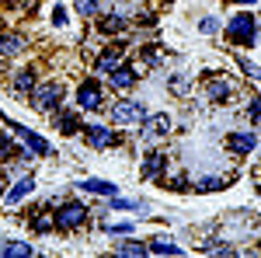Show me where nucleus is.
Returning <instances> with one entry per match:
<instances>
[{"mask_svg":"<svg viewBox=\"0 0 261 258\" xmlns=\"http://www.w3.org/2000/svg\"><path fill=\"white\" fill-rule=\"evenodd\" d=\"M226 39L233 42V45H254V39H258V18L247 14V11L233 14V18L226 21Z\"/></svg>","mask_w":261,"mask_h":258,"instance_id":"obj_1","label":"nucleus"},{"mask_svg":"<svg viewBox=\"0 0 261 258\" xmlns=\"http://www.w3.org/2000/svg\"><path fill=\"white\" fill-rule=\"evenodd\" d=\"M60 101H63V84H56V80H49V84H42V87L32 91V105L39 112H56Z\"/></svg>","mask_w":261,"mask_h":258,"instance_id":"obj_2","label":"nucleus"},{"mask_svg":"<svg viewBox=\"0 0 261 258\" xmlns=\"http://www.w3.org/2000/svg\"><path fill=\"white\" fill-rule=\"evenodd\" d=\"M53 217H56V227L60 230H77V227L87 223V209H84L81 202H63Z\"/></svg>","mask_w":261,"mask_h":258,"instance_id":"obj_3","label":"nucleus"},{"mask_svg":"<svg viewBox=\"0 0 261 258\" xmlns=\"http://www.w3.org/2000/svg\"><path fill=\"white\" fill-rule=\"evenodd\" d=\"M143 119H146V108H143V101H119V105H112V122H119V126L143 122Z\"/></svg>","mask_w":261,"mask_h":258,"instance_id":"obj_4","label":"nucleus"},{"mask_svg":"<svg viewBox=\"0 0 261 258\" xmlns=\"http://www.w3.org/2000/svg\"><path fill=\"white\" fill-rule=\"evenodd\" d=\"M84 136H87V143L94 147V150H108V147H115L119 143V133L115 129H108V126H84Z\"/></svg>","mask_w":261,"mask_h":258,"instance_id":"obj_5","label":"nucleus"},{"mask_svg":"<svg viewBox=\"0 0 261 258\" xmlns=\"http://www.w3.org/2000/svg\"><path fill=\"white\" fill-rule=\"evenodd\" d=\"M77 108H84V112H98L101 108V84L98 80H84L81 87H77Z\"/></svg>","mask_w":261,"mask_h":258,"instance_id":"obj_6","label":"nucleus"},{"mask_svg":"<svg viewBox=\"0 0 261 258\" xmlns=\"http://www.w3.org/2000/svg\"><path fill=\"white\" fill-rule=\"evenodd\" d=\"M4 122H7V126L18 133V139L24 143V147H28V150H32V154H39V157H45V154H49V143H45L39 133H32L28 126H18V122H11V119H4Z\"/></svg>","mask_w":261,"mask_h":258,"instance_id":"obj_7","label":"nucleus"},{"mask_svg":"<svg viewBox=\"0 0 261 258\" xmlns=\"http://www.w3.org/2000/svg\"><path fill=\"white\" fill-rule=\"evenodd\" d=\"M108 80H112V87H115V91H129V87L140 80V70H136V66H129V63H119V66L108 74Z\"/></svg>","mask_w":261,"mask_h":258,"instance_id":"obj_8","label":"nucleus"},{"mask_svg":"<svg viewBox=\"0 0 261 258\" xmlns=\"http://www.w3.org/2000/svg\"><path fill=\"white\" fill-rule=\"evenodd\" d=\"M171 133V119H167V112H161V115H146L143 119V136L146 139H161Z\"/></svg>","mask_w":261,"mask_h":258,"instance_id":"obj_9","label":"nucleus"},{"mask_svg":"<svg viewBox=\"0 0 261 258\" xmlns=\"http://www.w3.org/2000/svg\"><path fill=\"white\" fill-rule=\"evenodd\" d=\"M226 147H230L233 154H251V150L258 147V136H254V129H244V133H230V136H226Z\"/></svg>","mask_w":261,"mask_h":258,"instance_id":"obj_10","label":"nucleus"},{"mask_svg":"<svg viewBox=\"0 0 261 258\" xmlns=\"http://www.w3.org/2000/svg\"><path fill=\"white\" fill-rule=\"evenodd\" d=\"M122 53H125V45H119V42H115V45H108V49H105V53L98 56L94 70H98V74H112V70H115V66L122 63Z\"/></svg>","mask_w":261,"mask_h":258,"instance_id":"obj_11","label":"nucleus"},{"mask_svg":"<svg viewBox=\"0 0 261 258\" xmlns=\"http://www.w3.org/2000/svg\"><path fill=\"white\" fill-rule=\"evenodd\" d=\"M24 45H28L24 35H18V32H0V56H21Z\"/></svg>","mask_w":261,"mask_h":258,"instance_id":"obj_12","label":"nucleus"},{"mask_svg":"<svg viewBox=\"0 0 261 258\" xmlns=\"http://www.w3.org/2000/svg\"><path fill=\"white\" fill-rule=\"evenodd\" d=\"M164 171H167V154H161V150L146 154V160H143V178H161Z\"/></svg>","mask_w":261,"mask_h":258,"instance_id":"obj_13","label":"nucleus"},{"mask_svg":"<svg viewBox=\"0 0 261 258\" xmlns=\"http://www.w3.org/2000/svg\"><path fill=\"white\" fill-rule=\"evenodd\" d=\"M32 189H35V178H32V175H21V178L14 181V189L7 192V202H11V206H18V202H21L24 196H28Z\"/></svg>","mask_w":261,"mask_h":258,"instance_id":"obj_14","label":"nucleus"},{"mask_svg":"<svg viewBox=\"0 0 261 258\" xmlns=\"http://www.w3.org/2000/svg\"><path fill=\"white\" fill-rule=\"evenodd\" d=\"M84 192H94V196H115L119 192V185H112V181H101V178H84L81 181Z\"/></svg>","mask_w":261,"mask_h":258,"instance_id":"obj_15","label":"nucleus"},{"mask_svg":"<svg viewBox=\"0 0 261 258\" xmlns=\"http://www.w3.org/2000/svg\"><path fill=\"white\" fill-rule=\"evenodd\" d=\"M14 91H18V95L35 91V70H32V66H24V70H18V74H14Z\"/></svg>","mask_w":261,"mask_h":258,"instance_id":"obj_16","label":"nucleus"},{"mask_svg":"<svg viewBox=\"0 0 261 258\" xmlns=\"http://www.w3.org/2000/svg\"><path fill=\"white\" fill-rule=\"evenodd\" d=\"M205 95H209V101H226V98H230V84L220 80V77L205 80Z\"/></svg>","mask_w":261,"mask_h":258,"instance_id":"obj_17","label":"nucleus"},{"mask_svg":"<svg viewBox=\"0 0 261 258\" xmlns=\"http://www.w3.org/2000/svg\"><path fill=\"white\" fill-rule=\"evenodd\" d=\"M56 129L66 133V136H73L77 129H84V126H81V119H77L73 112H60V115H56Z\"/></svg>","mask_w":261,"mask_h":258,"instance_id":"obj_18","label":"nucleus"},{"mask_svg":"<svg viewBox=\"0 0 261 258\" xmlns=\"http://www.w3.org/2000/svg\"><path fill=\"white\" fill-rule=\"evenodd\" d=\"M0 255L24 258V255H32V244H28V241H11V244H0Z\"/></svg>","mask_w":261,"mask_h":258,"instance_id":"obj_19","label":"nucleus"},{"mask_svg":"<svg viewBox=\"0 0 261 258\" xmlns=\"http://www.w3.org/2000/svg\"><path fill=\"white\" fill-rule=\"evenodd\" d=\"M98 28L105 32V35H119L122 28H125V18H122V14H108V18L98 21Z\"/></svg>","mask_w":261,"mask_h":258,"instance_id":"obj_20","label":"nucleus"},{"mask_svg":"<svg viewBox=\"0 0 261 258\" xmlns=\"http://www.w3.org/2000/svg\"><path fill=\"white\" fill-rule=\"evenodd\" d=\"M146 251H153V255H181V248L167 238H153V244H150Z\"/></svg>","mask_w":261,"mask_h":258,"instance_id":"obj_21","label":"nucleus"},{"mask_svg":"<svg viewBox=\"0 0 261 258\" xmlns=\"http://www.w3.org/2000/svg\"><path fill=\"white\" fill-rule=\"evenodd\" d=\"M73 7H77V14H84V18H98L101 14V0H73Z\"/></svg>","mask_w":261,"mask_h":258,"instance_id":"obj_22","label":"nucleus"},{"mask_svg":"<svg viewBox=\"0 0 261 258\" xmlns=\"http://www.w3.org/2000/svg\"><path fill=\"white\" fill-rule=\"evenodd\" d=\"M115 255L140 258V255H146V248H143V244H136V241H129V244H115Z\"/></svg>","mask_w":261,"mask_h":258,"instance_id":"obj_23","label":"nucleus"},{"mask_svg":"<svg viewBox=\"0 0 261 258\" xmlns=\"http://www.w3.org/2000/svg\"><path fill=\"white\" fill-rule=\"evenodd\" d=\"M216 189H226V178H202V181H195V192H216Z\"/></svg>","mask_w":261,"mask_h":258,"instance_id":"obj_24","label":"nucleus"},{"mask_svg":"<svg viewBox=\"0 0 261 258\" xmlns=\"http://www.w3.org/2000/svg\"><path fill=\"white\" fill-rule=\"evenodd\" d=\"M49 227H56V217H53V213H42V217L32 220V230H39V234H45Z\"/></svg>","mask_w":261,"mask_h":258,"instance_id":"obj_25","label":"nucleus"},{"mask_svg":"<svg viewBox=\"0 0 261 258\" xmlns=\"http://www.w3.org/2000/svg\"><path fill=\"white\" fill-rule=\"evenodd\" d=\"M0 157H4V160H14V157H18V147H14L7 136H0Z\"/></svg>","mask_w":261,"mask_h":258,"instance_id":"obj_26","label":"nucleus"},{"mask_svg":"<svg viewBox=\"0 0 261 258\" xmlns=\"http://www.w3.org/2000/svg\"><path fill=\"white\" fill-rule=\"evenodd\" d=\"M199 32H202V35H216V32H220V21H216V18H202L199 21Z\"/></svg>","mask_w":261,"mask_h":258,"instance_id":"obj_27","label":"nucleus"},{"mask_svg":"<svg viewBox=\"0 0 261 258\" xmlns=\"http://www.w3.org/2000/svg\"><path fill=\"white\" fill-rule=\"evenodd\" d=\"M105 230H108V234H122V238H125V234H133V223H112V220H108V223H105Z\"/></svg>","mask_w":261,"mask_h":258,"instance_id":"obj_28","label":"nucleus"},{"mask_svg":"<svg viewBox=\"0 0 261 258\" xmlns=\"http://www.w3.org/2000/svg\"><path fill=\"white\" fill-rule=\"evenodd\" d=\"M53 25H56V28H63V25H66V7H60V4L53 7Z\"/></svg>","mask_w":261,"mask_h":258,"instance_id":"obj_29","label":"nucleus"},{"mask_svg":"<svg viewBox=\"0 0 261 258\" xmlns=\"http://www.w3.org/2000/svg\"><path fill=\"white\" fill-rule=\"evenodd\" d=\"M241 70L247 74V77H254V80H261V66H254V63H247V60H241Z\"/></svg>","mask_w":261,"mask_h":258,"instance_id":"obj_30","label":"nucleus"},{"mask_svg":"<svg viewBox=\"0 0 261 258\" xmlns=\"http://www.w3.org/2000/svg\"><path fill=\"white\" fill-rule=\"evenodd\" d=\"M143 202H129V199H112V209H136Z\"/></svg>","mask_w":261,"mask_h":258,"instance_id":"obj_31","label":"nucleus"},{"mask_svg":"<svg viewBox=\"0 0 261 258\" xmlns=\"http://www.w3.org/2000/svg\"><path fill=\"white\" fill-rule=\"evenodd\" d=\"M247 112H251L254 122H261V98H251V108H247Z\"/></svg>","mask_w":261,"mask_h":258,"instance_id":"obj_32","label":"nucleus"},{"mask_svg":"<svg viewBox=\"0 0 261 258\" xmlns=\"http://www.w3.org/2000/svg\"><path fill=\"white\" fill-rule=\"evenodd\" d=\"M7 4H11V7H21V11H32L39 0H7Z\"/></svg>","mask_w":261,"mask_h":258,"instance_id":"obj_33","label":"nucleus"},{"mask_svg":"<svg viewBox=\"0 0 261 258\" xmlns=\"http://www.w3.org/2000/svg\"><path fill=\"white\" fill-rule=\"evenodd\" d=\"M237 4H241V7H247V4H258V0H237Z\"/></svg>","mask_w":261,"mask_h":258,"instance_id":"obj_34","label":"nucleus"},{"mask_svg":"<svg viewBox=\"0 0 261 258\" xmlns=\"http://www.w3.org/2000/svg\"><path fill=\"white\" fill-rule=\"evenodd\" d=\"M258 4H261V0H258Z\"/></svg>","mask_w":261,"mask_h":258,"instance_id":"obj_35","label":"nucleus"}]
</instances>
